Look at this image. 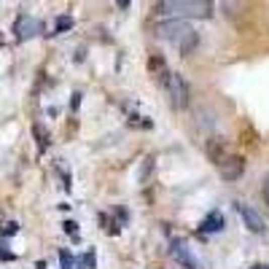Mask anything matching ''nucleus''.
I'll use <instances>...</instances> for the list:
<instances>
[{"label":"nucleus","instance_id":"obj_11","mask_svg":"<svg viewBox=\"0 0 269 269\" xmlns=\"http://www.w3.org/2000/svg\"><path fill=\"white\" fill-rule=\"evenodd\" d=\"M148 70H151V76H164V70H167V65H164V57L154 54V57L148 59Z\"/></svg>","mask_w":269,"mask_h":269},{"label":"nucleus","instance_id":"obj_1","mask_svg":"<svg viewBox=\"0 0 269 269\" xmlns=\"http://www.w3.org/2000/svg\"><path fill=\"white\" fill-rule=\"evenodd\" d=\"M159 14H175V17H210L213 14V3H205V0H170V3H159L156 6Z\"/></svg>","mask_w":269,"mask_h":269},{"label":"nucleus","instance_id":"obj_14","mask_svg":"<svg viewBox=\"0 0 269 269\" xmlns=\"http://www.w3.org/2000/svg\"><path fill=\"white\" fill-rule=\"evenodd\" d=\"M33 132H35V138H38V146H41V148L49 146V132H46L41 124H35V129H33Z\"/></svg>","mask_w":269,"mask_h":269},{"label":"nucleus","instance_id":"obj_8","mask_svg":"<svg viewBox=\"0 0 269 269\" xmlns=\"http://www.w3.org/2000/svg\"><path fill=\"white\" fill-rule=\"evenodd\" d=\"M208 156H210V159L216 162V164L224 162L226 156H229V154L224 151V140H221V138H213V140H208Z\"/></svg>","mask_w":269,"mask_h":269},{"label":"nucleus","instance_id":"obj_10","mask_svg":"<svg viewBox=\"0 0 269 269\" xmlns=\"http://www.w3.org/2000/svg\"><path fill=\"white\" fill-rule=\"evenodd\" d=\"M196 43H199V35H196V30H191V33H186V35L178 41V49H180V54L186 57V54H194Z\"/></svg>","mask_w":269,"mask_h":269},{"label":"nucleus","instance_id":"obj_2","mask_svg":"<svg viewBox=\"0 0 269 269\" xmlns=\"http://www.w3.org/2000/svg\"><path fill=\"white\" fill-rule=\"evenodd\" d=\"M167 92H170V97H172V105H175V108H186V102H188V86H186V81L178 73L167 76Z\"/></svg>","mask_w":269,"mask_h":269},{"label":"nucleus","instance_id":"obj_17","mask_svg":"<svg viewBox=\"0 0 269 269\" xmlns=\"http://www.w3.org/2000/svg\"><path fill=\"white\" fill-rule=\"evenodd\" d=\"M17 256H14L11 250H6V245H0V261H14Z\"/></svg>","mask_w":269,"mask_h":269},{"label":"nucleus","instance_id":"obj_21","mask_svg":"<svg viewBox=\"0 0 269 269\" xmlns=\"http://www.w3.org/2000/svg\"><path fill=\"white\" fill-rule=\"evenodd\" d=\"M250 269H269L266 264H256V266H250Z\"/></svg>","mask_w":269,"mask_h":269},{"label":"nucleus","instance_id":"obj_6","mask_svg":"<svg viewBox=\"0 0 269 269\" xmlns=\"http://www.w3.org/2000/svg\"><path fill=\"white\" fill-rule=\"evenodd\" d=\"M218 167H221V175H224L226 180H237L242 175V170H245V159L242 156H226Z\"/></svg>","mask_w":269,"mask_h":269},{"label":"nucleus","instance_id":"obj_9","mask_svg":"<svg viewBox=\"0 0 269 269\" xmlns=\"http://www.w3.org/2000/svg\"><path fill=\"white\" fill-rule=\"evenodd\" d=\"M199 229H202V232H221V229H224V216H221L218 210H213L210 216H205Z\"/></svg>","mask_w":269,"mask_h":269},{"label":"nucleus","instance_id":"obj_4","mask_svg":"<svg viewBox=\"0 0 269 269\" xmlns=\"http://www.w3.org/2000/svg\"><path fill=\"white\" fill-rule=\"evenodd\" d=\"M14 33H17L19 41H27V38H33L41 33V22L33 19V17H27V14H22V17L17 19V25H14Z\"/></svg>","mask_w":269,"mask_h":269},{"label":"nucleus","instance_id":"obj_13","mask_svg":"<svg viewBox=\"0 0 269 269\" xmlns=\"http://www.w3.org/2000/svg\"><path fill=\"white\" fill-rule=\"evenodd\" d=\"M17 232H19L17 221H6V224H0V234H3V237H11V234H17Z\"/></svg>","mask_w":269,"mask_h":269},{"label":"nucleus","instance_id":"obj_18","mask_svg":"<svg viewBox=\"0 0 269 269\" xmlns=\"http://www.w3.org/2000/svg\"><path fill=\"white\" fill-rule=\"evenodd\" d=\"M151 167H154V159H146V170H140V180H146V178H148Z\"/></svg>","mask_w":269,"mask_h":269},{"label":"nucleus","instance_id":"obj_12","mask_svg":"<svg viewBox=\"0 0 269 269\" xmlns=\"http://www.w3.org/2000/svg\"><path fill=\"white\" fill-rule=\"evenodd\" d=\"M73 25H76L73 17H57V22H54V33H68Z\"/></svg>","mask_w":269,"mask_h":269},{"label":"nucleus","instance_id":"obj_3","mask_svg":"<svg viewBox=\"0 0 269 269\" xmlns=\"http://www.w3.org/2000/svg\"><path fill=\"white\" fill-rule=\"evenodd\" d=\"M186 33H191V27L186 25V19H172V22H164V25L159 27V35L164 38V41H180Z\"/></svg>","mask_w":269,"mask_h":269},{"label":"nucleus","instance_id":"obj_19","mask_svg":"<svg viewBox=\"0 0 269 269\" xmlns=\"http://www.w3.org/2000/svg\"><path fill=\"white\" fill-rule=\"evenodd\" d=\"M261 194H264V202L269 205V172H266V178H264V188H261Z\"/></svg>","mask_w":269,"mask_h":269},{"label":"nucleus","instance_id":"obj_16","mask_svg":"<svg viewBox=\"0 0 269 269\" xmlns=\"http://www.w3.org/2000/svg\"><path fill=\"white\" fill-rule=\"evenodd\" d=\"M62 226H65V232L73 237V240H78V224H76V221H65Z\"/></svg>","mask_w":269,"mask_h":269},{"label":"nucleus","instance_id":"obj_20","mask_svg":"<svg viewBox=\"0 0 269 269\" xmlns=\"http://www.w3.org/2000/svg\"><path fill=\"white\" fill-rule=\"evenodd\" d=\"M70 105H73V110L81 105V92H76V94H73V102H70Z\"/></svg>","mask_w":269,"mask_h":269},{"label":"nucleus","instance_id":"obj_22","mask_svg":"<svg viewBox=\"0 0 269 269\" xmlns=\"http://www.w3.org/2000/svg\"><path fill=\"white\" fill-rule=\"evenodd\" d=\"M0 43H3V38H0Z\"/></svg>","mask_w":269,"mask_h":269},{"label":"nucleus","instance_id":"obj_5","mask_svg":"<svg viewBox=\"0 0 269 269\" xmlns=\"http://www.w3.org/2000/svg\"><path fill=\"white\" fill-rule=\"evenodd\" d=\"M170 253L178 258V264H180V266H186V269H196V266H199V264H196V258L191 256V250H188V245H186L183 240H172Z\"/></svg>","mask_w":269,"mask_h":269},{"label":"nucleus","instance_id":"obj_7","mask_svg":"<svg viewBox=\"0 0 269 269\" xmlns=\"http://www.w3.org/2000/svg\"><path fill=\"white\" fill-rule=\"evenodd\" d=\"M237 210H240V216H242V221H245V226L250 229V232H256V234H261L264 232V218L258 216L253 208H248V205H237Z\"/></svg>","mask_w":269,"mask_h":269},{"label":"nucleus","instance_id":"obj_15","mask_svg":"<svg viewBox=\"0 0 269 269\" xmlns=\"http://www.w3.org/2000/svg\"><path fill=\"white\" fill-rule=\"evenodd\" d=\"M59 261H62V269H73V256L68 250H59Z\"/></svg>","mask_w":269,"mask_h":269}]
</instances>
